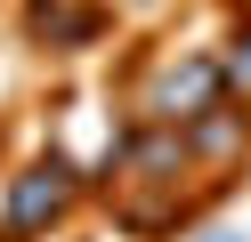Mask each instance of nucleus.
<instances>
[{"instance_id":"obj_5","label":"nucleus","mask_w":251,"mask_h":242,"mask_svg":"<svg viewBox=\"0 0 251 242\" xmlns=\"http://www.w3.org/2000/svg\"><path fill=\"white\" fill-rule=\"evenodd\" d=\"M211 242H243V234H211Z\"/></svg>"},{"instance_id":"obj_3","label":"nucleus","mask_w":251,"mask_h":242,"mask_svg":"<svg viewBox=\"0 0 251 242\" xmlns=\"http://www.w3.org/2000/svg\"><path fill=\"white\" fill-rule=\"evenodd\" d=\"M33 24L57 32V41H89V24H98V16H89V8H65V0H33Z\"/></svg>"},{"instance_id":"obj_4","label":"nucleus","mask_w":251,"mask_h":242,"mask_svg":"<svg viewBox=\"0 0 251 242\" xmlns=\"http://www.w3.org/2000/svg\"><path fill=\"white\" fill-rule=\"evenodd\" d=\"M219 81H235V89H243V97H251V32H243V41H235V57H227V65H219Z\"/></svg>"},{"instance_id":"obj_2","label":"nucleus","mask_w":251,"mask_h":242,"mask_svg":"<svg viewBox=\"0 0 251 242\" xmlns=\"http://www.w3.org/2000/svg\"><path fill=\"white\" fill-rule=\"evenodd\" d=\"M219 105V65L211 57H195V65H178V73L162 81V89H154V121H195V113H211Z\"/></svg>"},{"instance_id":"obj_1","label":"nucleus","mask_w":251,"mask_h":242,"mask_svg":"<svg viewBox=\"0 0 251 242\" xmlns=\"http://www.w3.org/2000/svg\"><path fill=\"white\" fill-rule=\"evenodd\" d=\"M65 202H73V170L49 154V161H33V170L8 186V218H0V234H8V242H33L41 226L65 218Z\"/></svg>"}]
</instances>
